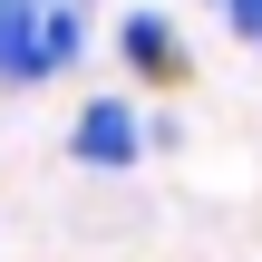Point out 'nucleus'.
Masks as SVG:
<instances>
[{
    "mask_svg": "<svg viewBox=\"0 0 262 262\" xmlns=\"http://www.w3.org/2000/svg\"><path fill=\"white\" fill-rule=\"evenodd\" d=\"M233 29H243V39H253V49H262V10H243V19H233Z\"/></svg>",
    "mask_w": 262,
    "mask_h": 262,
    "instance_id": "obj_3",
    "label": "nucleus"
},
{
    "mask_svg": "<svg viewBox=\"0 0 262 262\" xmlns=\"http://www.w3.org/2000/svg\"><path fill=\"white\" fill-rule=\"evenodd\" d=\"M117 49H126V68H136V78H185V39H175V19H165V10H126Z\"/></svg>",
    "mask_w": 262,
    "mask_h": 262,
    "instance_id": "obj_2",
    "label": "nucleus"
},
{
    "mask_svg": "<svg viewBox=\"0 0 262 262\" xmlns=\"http://www.w3.org/2000/svg\"><path fill=\"white\" fill-rule=\"evenodd\" d=\"M146 136H156V126H146L126 97H97V107L78 117V136H68V156H78V165H97V175H117V165H136V156H146Z\"/></svg>",
    "mask_w": 262,
    "mask_h": 262,
    "instance_id": "obj_1",
    "label": "nucleus"
}]
</instances>
